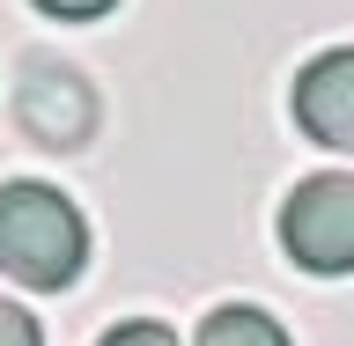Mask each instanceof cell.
Instances as JSON below:
<instances>
[{"instance_id":"6da1fadb","label":"cell","mask_w":354,"mask_h":346,"mask_svg":"<svg viewBox=\"0 0 354 346\" xmlns=\"http://www.w3.org/2000/svg\"><path fill=\"white\" fill-rule=\"evenodd\" d=\"M82 258H88V229L59 184H37V177L0 184V273L8 280L59 295L82 280Z\"/></svg>"},{"instance_id":"7a4b0ae2","label":"cell","mask_w":354,"mask_h":346,"mask_svg":"<svg viewBox=\"0 0 354 346\" xmlns=\"http://www.w3.org/2000/svg\"><path fill=\"white\" fill-rule=\"evenodd\" d=\"M15 126H22L30 148L74 155V148L96 140V88H88L74 66L37 52V59H22V74H15Z\"/></svg>"},{"instance_id":"3957f363","label":"cell","mask_w":354,"mask_h":346,"mask_svg":"<svg viewBox=\"0 0 354 346\" xmlns=\"http://www.w3.org/2000/svg\"><path fill=\"white\" fill-rule=\"evenodd\" d=\"M281 243L303 273H354V177H303L281 206Z\"/></svg>"},{"instance_id":"277c9868","label":"cell","mask_w":354,"mask_h":346,"mask_svg":"<svg viewBox=\"0 0 354 346\" xmlns=\"http://www.w3.org/2000/svg\"><path fill=\"white\" fill-rule=\"evenodd\" d=\"M295 126L332 155H354V44H332L295 74Z\"/></svg>"},{"instance_id":"5b68a950","label":"cell","mask_w":354,"mask_h":346,"mask_svg":"<svg viewBox=\"0 0 354 346\" xmlns=\"http://www.w3.org/2000/svg\"><path fill=\"white\" fill-rule=\"evenodd\" d=\"M199 346H288L281 317H266L259 302H221L207 325H199Z\"/></svg>"},{"instance_id":"8992f818","label":"cell","mask_w":354,"mask_h":346,"mask_svg":"<svg viewBox=\"0 0 354 346\" xmlns=\"http://www.w3.org/2000/svg\"><path fill=\"white\" fill-rule=\"evenodd\" d=\"M96 346H177V331H170V325H155V317H133V325L104 331Z\"/></svg>"},{"instance_id":"52a82bcc","label":"cell","mask_w":354,"mask_h":346,"mask_svg":"<svg viewBox=\"0 0 354 346\" xmlns=\"http://www.w3.org/2000/svg\"><path fill=\"white\" fill-rule=\"evenodd\" d=\"M0 346H44L37 317H30V309H15V302H0Z\"/></svg>"},{"instance_id":"ba28073f","label":"cell","mask_w":354,"mask_h":346,"mask_svg":"<svg viewBox=\"0 0 354 346\" xmlns=\"http://www.w3.org/2000/svg\"><path fill=\"white\" fill-rule=\"evenodd\" d=\"M118 0H37V15H52V22H96V15H111Z\"/></svg>"}]
</instances>
